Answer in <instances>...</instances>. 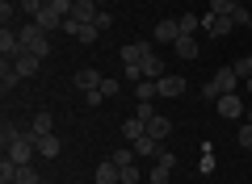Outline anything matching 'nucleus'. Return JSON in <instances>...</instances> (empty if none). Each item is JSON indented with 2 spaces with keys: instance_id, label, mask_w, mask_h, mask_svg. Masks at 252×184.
<instances>
[{
  "instance_id": "c9c22d12",
  "label": "nucleus",
  "mask_w": 252,
  "mask_h": 184,
  "mask_svg": "<svg viewBox=\"0 0 252 184\" xmlns=\"http://www.w3.org/2000/svg\"><path fill=\"white\" fill-rule=\"evenodd\" d=\"M156 163H164V167H177V155H172V151H164V147H160V155H156Z\"/></svg>"
},
{
  "instance_id": "f257e3e1",
  "label": "nucleus",
  "mask_w": 252,
  "mask_h": 184,
  "mask_svg": "<svg viewBox=\"0 0 252 184\" xmlns=\"http://www.w3.org/2000/svg\"><path fill=\"white\" fill-rule=\"evenodd\" d=\"M223 92H240V76H235V67H219L215 76L206 79V97H223Z\"/></svg>"
},
{
  "instance_id": "4c0bfd02",
  "label": "nucleus",
  "mask_w": 252,
  "mask_h": 184,
  "mask_svg": "<svg viewBox=\"0 0 252 184\" xmlns=\"http://www.w3.org/2000/svg\"><path fill=\"white\" fill-rule=\"evenodd\" d=\"M93 26H97V29H109V26H114V17H109V9H101V13H97V21H93Z\"/></svg>"
},
{
  "instance_id": "393cba45",
  "label": "nucleus",
  "mask_w": 252,
  "mask_h": 184,
  "mask_svg": "<svg viewBox=\"0 0 252 184\" xmlns=\"http://www.w3.org/2000/svg\"><path fill=\"white\" fill-rule=\"evenodd\" d=\"M17 13H21L17 0H0V21H4V26H13V17H17Z\"/></svg>"
},
{
  "instance_id": "0eeeda50",
  "label": "nucleus",
  "mask_w": 252,
  "mask_h": 184,
  "mask_svg": "<svg viewBox=\"0 0 252 184\" xmlns=\"http://www.w3.org/2000/svg\"><path fill=\"white\" fill-rule=\"evenodd\" d=\"M101 79H105V76H101L97 67H80V71H76V88H80V92H97Z\"/></svg>"
},
{
  "instance_id": "cd10ccee",
  "label": "nucleus",
  "mask_w": 252,
  "mask_h": 184,
  "mask_svg": "<svg viewBox=\"0 0 252 184\" xmlns=\"http://www.w3.org/2000/svg\"><path fill=\"white\" fill-rule=\"evenodd\" d=\"M17 167L21 163H13V159L4 155V159H0V180H17Z\"/></svg>"
},
{
  "instance_id": "c756f323",
  "label": "nucleus",
  "mask_w": 252,
  "mask_h": 184,
  "mask_svg": "<svg viewBox=\"0 0 252 184\" xmlns=\"http://www.w3.org/2000/svg\"><path fill=\"white\" fill-rule=\"evenodd\" d=\"M13 184H42V180H38V176H34V167H17V180H13Z\"/></svg>"
},
{
  "instance_id": "9d476101",
  "label": "nucleus",
  "mask_w": 252,
  "mask_h": 184,
  "mask_svg": "<svg viewBox=\"0 0 252 184\" xmlns=\"http://www.w3.org/2000/svg\"><path fill=\"white\" fill-rule=\"evenodd\" d=\"M97 184H122V167L114 159H101L97 163Z\"/></svg>"
},
{
  "instance_id": "a18cd8bd",
  "label": "nucleus",
  "mask_w": 252,
  "mask_h": 184,
  "mask_svg": "<svg viewBox=\"0 0 252 184\" xmlns=\"http://www.w3.org/2000/svg\"><path fill=\"white\" fill-rule=\"evenodd\" d=\"M42 184H46V180H42Z\"/></svg>"
},
{
  "instance_id": "f3484780",
  "label": "nucleus",
  "mask_w": 252,
  "mask_h": 184,
  "mask_svg": "<svg viewBox=\"0 0 252 184\" xmlns=\"http://www.w3.org/2000/svg\"><path fill=\"white\" fill-rule=\"evenodd\" d=\"M168 130H172V122H168V117H164V113H156L152 117V122H147V134H152V138H168Z\"/></svg>"
},
{
  "instance_id": "2f4dec72",
  "label": "nucleus",
  "mask_w": 252,
  "mask_h": 184,
  "mask_svg": "<svg viewBox=\"0 0 252 184\" xmlns=\"http://www.w3.org/2000/svg\"><path fill=\"white\" fill-rule=\"evenodd\" d=\"M17 4H21L26 17H38V13H42V0H17Z\"/></svg>"
},
{
  "instance_id": "dca6fc26",
  "label": "nucleus",
  "mask_w": 252,
  "mask_h": 184,
  "mask_svg": "<svg viewBox=\"0 0 252 184\" xmlns=\"http://www.w3.org/2000/svg\"><path fill=\"white\" fill-rule=\"evenodd\" d=\"M17 79H21L17 63H13V59H0V84H4V92H9V88L17 84Z\"/></svg>"
},
{
  "instance_id": "ea45409f",
  "label": "nucleus",
  "mask_w": 252,
  "mask_h": 184,
  "mask_svg": "<svg viewBox=\"0 0 252 184\" xmlns=\"http://www.w3.org/2000/svg\"><path fill=\"white\" fill-rule=\"evenodd\" d=\"M244 122H252V109H248V113H244Z\"/></svg>"
},
{
  "instance_id": "a19ab883",
  "label": "nucleus",
  "mask_w": 252,
  "mask_h": 184,
  "mask_svg": "<svg viewBox=\"0 0 252 184\" xmlns=\"http://www.w3.org/2000/svg\"><path fill=\"white\" fill-rule=\"evenodd\" d=\"M244 84H248V92H252V76H248V79H244Z\"/></svg>"
},
{
  "instance_id": "79ce46f5",
  "label": "nucleus",
  "mask_w": 252,
  "mask_h": 184,
  "mask_svg": "<svg viewBox=\"0 0 252 184\" xmlns=\"http://www.w3.org/2000/svg\"><path fill=\"white\" fill-rule=\"evenodd\" d=\"M0 184H13V180H0Z\"/></svg>"
},
{
  "instance_id": "412c9836",
  "label": "nucleus",
  "mask_w": 252,
  "mask_h": 184,
  "mask_svg": "<svg viewBox=\"0 0 252 184\" xmlns=\"http://www.w3.org/2000/svg\"><path fill=\"white\" fill-rule=\"evenodd\" d=\"M143 134H147V122H139V117H130V122H122V138H126V142L143 138Z\"/></svg>"
},
{
  "instance_id": "423d86ee",
  "label": "nucleus",
  "mask_w": 252,
  "mask_h": 184,
  "mask_svg": "<svg viewBox=\"0 0 252 184\" xmlns=\"http://www.w3.org/2000/svg\"><path fill=\"white\" fill-rule=\"evenodd\" d=\"M219 117H244V97L240 92H223L219 97Z\"/></svg>"
},
{
  "instance_id": "20e7f679",
  "label": "nucleus",
  "mask_w": 252,
  "mask_h": 184,
  "mask_svg": "<svg viewBox=\"0 0 252 184\" xmlns=\"http://www.w3.org/2000/svg\"><path fill=\"white\" fill-rule=\"evenodd\" d=\"M63 29H67V34H72L76 42H84V46H93V42H97V34H101L97 26H84V21H72V17L63 21Z\"/></svg>"
},
{
  "instance_id": "f8f14e48",
  "label": "nucleus",
  "mask_w": 252,
  "mask_h": 184,
  "mask_svg": "<svg viewBox=\"0 0 252 184\" xmlns=\"http://www.w3.org/2000/svg\"><path fill=\"white\" fill-rule=\"evenodd\" d=\"M181 38V26H177V17H164L160 26H156V42H177Z\"/></svg>"
},
{
  "instance_id": "c85d7f7f",
  "label": "nucleus",
  "mask_w": 252,
  "mask_h": 184,
  "mask_svg": "<svg viewBox=\"0 0 252 184\" xmlns=\"http://www.w3.org/2000/svg\"><path fill=\"white\" fill-rule=\"evenodd\" d=\"M168 172H172V167H164V163H156L152 172H147V180H152V184H168Z\"/></svg>"
},
{
  "instance_id": "4468645a",
  "label": "nucleus",
  "mask_w": 252,
  "mask_h": 184,
  "mask_svg": "<svg viewBox=\"0 0 252 184\" xmlns=\"http://www.w3.org/2000/svg\"><path fill=\"white\" fill-rule=\"evenodd\" d=\"M156 84H160V97H181L185 92V76H164Z\"/></svg>"
},
{
  "instance_id": "473e14b6",
  "label": "nucleus",
  "mask_w": 252,
  "mask_h": 184,
  "mask_svg": "<svg viewBox=\"0 0 252 184\" xmlns=\"http://www.w3.org/2000/svg\"><path fill=\"white\" fill-rule=\"evenodd\" d=\"M135 117H139V122H152V117H156V109H152V101H139V109H135Z\"/></svg>"
},
{
  "instance_id": "a211bd4d",
  "label": "nucleus",
  "mask_w": 252,
  "mask_h": 184,
  "mask_svg": "<svg viewBox=\"0 0 252 184\" xmlns=\"http://www.w3.org/2000/svg\"><path fill=\"white\" fill-rule=\"evenodd\" d=\"M34 26H42L46 34H51V29H63V17H59V13H51V9H46V4H42V13H38V17H34Z\"/></svg>"
},
{
  "instance_id": "9b49d317",
  "label": "nucleus",
  "mask_w": 252,
  "mask_h": 184,
  "mask_svg": "<svg viewBox=\"0 0 252 184\" xmlns=\"http://www.w3.org/2000/svg\"><path fill=\"white\" fill-rule=\"evenodd\" d=\"M130 147H135V155H139V159H156V155H160V138H152V134L135 138Z\"/></svg>"
},
{
  "instance_id": "39448f33",
  "label": "nucleus",
  "mask_w": 252,
  "mask_h": 184,
  "mask_svg": "<svg viewBox=\"0 0 252 184\" xmlns=\"http://www.w3.org/2000/svg\"><path fill=\"white\" fill-rule=\"evenodd\" d=\"M21 51H26V46H21V34L4 26V29H0V54H4V59H17Z\"/></svg>"
},
{
  "instance_id": "37998d69",
  "label": "nucleus",
  "mask_w": 252,
  "mask_h": 184,
  "mask_svg": "<svg viewBox=\"0 0 252 184\" xmlns=\"http://www.w3.org/2000/svg\"><path fill=\"white\" fill-rule=\"evenodd\" d=\"M248 29H252V21H248Z\"/></svg>"
},
{
  "instance_id": "ddd939ff",
  "label": "nucleus",
  "mask_w": 252,
  "mask_h": 184,
  "mask_svg": "<svg viewBox=\"0 0 252 184\" xmlns=\"http://www.w3.org/2000/svg\"><path fill=\"white\" fill-rule=\"evenodd\" d=\"M17 71H21V79H30V76H38V67H42V63H38V54H30V51H21L17 59Z\"/></svg>"
},
{
  "instance_id": "c03bdc74",
  "label": "nucleus",
  "mask_w": 252,
  "mask_h": 184,
  "mask_svg": "<svg viewBox=\"0 0 252 184\" xmlns=\"http://www.w3.org/2000/svg\"><path fill=\"white\" fill-rule=\"evenodd\" d=\"M240 4H244V0H240Z\"/></svg>"
},
{
  "instance_id": "7ed1b4c3",
  "label": "nucleus",
  "mask_w": 252,
  "mask_h": 184,
  "mask_svg": "<svg viewBox=\"0 0 252 184\" xmlns=\"http://www.w3.org/2000/svg\"><path fill=\"white\" fill-rule=\"evenodd\" d=\"M202 29H206L210 38H227V34L235 29V21L223 17V13H206V17H202Z\"/></svg>"
},
{
  "instance_id": "58836bf2",
  "label": "nucleus",
  "mask_w": 252,
  "mask_h": 184,
  "mask_svg": "<svg viewBox=\"0 0 252 184\" xmlns=\"http://www.w3.org/2000/svg\"><path fill=\"white\" fill-rule=\"evenodd\" d=\"M101 101H105V92H101V88H97V92H84V105H101Z\"/></svg>"
},
{
  "instance_id": "1a4fd4ad",
  "label": "nucleus",
  "mask_w": 252,
  "mask_h": 184,
  "mask_svg": "<svg viewBox=\"0 0 252 184\" xmlns=\"http://www.w3.org/2000/svg\"><path fill=\"white\" fill-rule=\"evenodd\" d=\"M147 54H152V51H147L143 42H126L122 51H118V59H122V67H130V63H143Z\"/></svg>"
},
{
  "instance_id": "6ab92c4d",
  "label": "nucleus",
  "mask_w": 252,
  "mask_h": 184,
  "mask_svg": "<svg viewBox=\"0 0 252 184\" xmlns=\"http://www.w3.org/2000/svg\"><path fill=\"white\" fill-rule=\"evenodd\" d=\"M168 71H164V59H156V54H147L143 59V79H164Z\"/></svg>"
},
{
  "instance_id": "72a5a7b5",
  "label": "nucleus",
  "mask_w": 252,
  "mask_h": 184,
  "mask_svg": "<svg viewBox=\"0 0 252 184\" xmlns=\"http://www.w3.org/2000/svg\"><path fill=\"white\" fill-rule=\"evenodd\" d=\"M231 21H235V26H248V21H252V13L244 9V4H235V9H231Z\"/></svg>"
},
{
  "instance_id": "6e6552de",
  "label": "nucleus",
  "mask_w": 252,
  "mask_h": 184,
  "mask_svg": "<svg viewBox=\"0 0 252 184\" xmlns=\"http://www.w3.org/2000/svg\"><path fill=\"white\" fill-rule=\"evenodd\" d=\"M97 13H101V4H97V0H76L72 21H84V26H93V21H97Z\"/></svg>"
},
{
  "instance_id": "4be33fe9",
  "label": "nucleus",
  "mask_w": 252,
  "mask_h": 184,
  "mask_svg": "<svg viewBox=\"0 0 252 184\" xmlns=\"http://www.w3.org/2000/svg\"><path fill=\"white\" fill-rule=\"evenodd\" d=\"M30 130H34V138H38V134H55V117L42 109V113H38L34 122H30Z\"/></svg>"
},
{
  "instance_id": "7c9ffc66",
  "label": "nucleus",
  "mask_w": 252,
  "mask_h": 184,
  "mask_svg": "<svg viewBox=\"0 0 252 184\" xmlns=\"http://www.w3.org/2000/svg\"><path fill=\"white\" fill-rule=\"evenodd\" d=\"M235 4H240V0H210V13H223V17H231Z\"/></svg>"
},
{
  "instance_id": "5701e85b",
  "label": "nucleus",
  "mask_w": 252,
  "mask_h": 184,
  "mask_svg": "<svg viewBox=\"0 0 252 184\" xmlns=\"http://www.w3.org/2000/svg\"><path fill=\"white\" fill-rule=\"evenodd\" d=\"M172 46H177V59H198V42H193V38H185V34H181Z\"/></svg>"
},
{
  "instance_id": "b1692460",
  "label": "nucleus",
  "mask_w": 252,
  "mask_h": 184,
  "mask_svg": "<svg viewBox=\"0 0 252 184\" xmlns=\"http://www.w3.org/2000/svg\"><path fill=\"white\" fill-rule=\"evenodd\" d=\"M177 26H181V34H185V38H193V34L202 29V17H193V13H181Z\"/></svg>"
},
{
  "instance_id": "e433bc0d",
  "label": "nucleus",
  "mask_w": 252,
  "mask_h": 184,
  "mask_svg": "<svg viewBox=\"0 0 252 184\" xmlns=\"http://www.w3.org/2000/svg\"><path fill=\"white\" fill-rule=\"evenodd\" d=\"M122 184H139V167H135V163L122 167Z\"/></svg>"
},
{
  "instance_id": "2eb2a0df",
  "label": "nucleus",
  "mask_w": 252,
  "mask_h": 184,
  "mask_svg": "<svg viewBox=\"0 0 252 184\" xmlns=\"http://www.w3.org/2000/svg\"><path fill=\"white\" fill-rule=\"evenodd\" d=\"M59 151H63V142L55 138V134H38V155H42V159H55Z\"/></svg>"
},
{
  "instance_id": "aec40b11",
  "label": "nucleus",
  "mask_w": 252,
  "mask_h": 184,
  "mask_svg": "<svg viewBox=\"0 0 252 184\" xmlns=\"http://www.w3.org/2000/svg\"><path fill=\"white\" fill-rule=\"evenodd\" d=\"M21 134H30V130H21V126H17V122H4V126H0V142H4V151H9V147H13V142H17V138H21Z\"/></svg>"
},
{
  "instance_id": "bb28decb",
  "label": "nucleus",
  "mask_w": 252,
  "mask_h": 184,
  "mask_svg": "<svg viewBox=\"0 0 252 184\" xmlns=\"http://www.w3.org/2000/svg\"><path fill=\"white\" fill-rule=\"evenodd\" d=\"M231 67H235V76H240V79H248V76H252V54H240Z\"/></svg>"
},
{
  "instance_id": "f03ea898",
  "label": "nucleus",
  "mask_w": 252,
  "mask_h": 184,
  "mask_svg": "<svg viewBox=\"0 0 252 184\" xmlns=\"http://www.w3.org/2000/svg\"><path fill=\"white\" fill-rule=\"evenodd\" d=\"M17 34H21V46H26L30 54H38V59H46V54H51V38H46L42 26H21Z\"/></svg>"
},
{
  "instance_id": "f704fd0d",
  "label": "nucleus",
  "mask_w": 252,
  "mask_h": 184,
  "mask_svg": "<svg viewBox=\"0 0 252 184\" xmlns=\"http://www.w3.org/2000/svg\"><path fill=\"white\" fill-rule=\"evenodd\" d=\"M240 147H244V151H252V122H244V126H240Z\"/></svg>"
},
{
  "instance_id": "a878e982",
  "label": "nucleus",
  "mask_w": 252,
  "mask_h": 184,
  "mask_svg": "<svg viewBox=\"0 0 252 184\" xmlns=\"http://www.w3.org/2000/svg\"><path fill=\"white\" fill-rule=\"evenodd\" d=\"M109 159H114L118 167H130V163H135L139 155H135V147H122V151H114V155H109Z\"/></svg>"
}]
</instances>
